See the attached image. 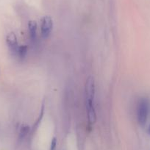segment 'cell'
<instances>
[{
	"instance_id": "cell-9",
	"label": "cell",
	"mask_w": 150,
	"mask_h": 150,
	"mask_svg": "<svg viewBox=\"0 0 150 150\" xmlns=\"http://www.w3.org/2000/svg\"><path fill=\"white\" fill-rule=\"evenodd\" d=\"M56 146H57V138L54 137L52 138L51 141V146H50V150H55Z\"/></svg>"
},
{
	"instance_id": "cell-10",
	"label": "cell",
	"mask_w": 150,
	"mask_h": 150,
	"mask_svg": "<svg viewBox=\"0 0 150 150\" xmlns=\"http://www.w3.org/2000/svg\"><path fill=\"white\" fill-rule=\"evenodd\" d=\"M149 132L150 133V127H149Z\"/></svg>"
},
{
	"instance_id": "cell-3",
	"label": "cell",
	"mask_w": 150,
	"mask_h": 150,
	"mask_svg": "<svg viewBox=\"0 0 150 150\" xmlns=\"http://www.w3.org/2000/svg\"><path fill=\"white\" fill-rule=\"evenodd\" d=\"M93 99H86V110L88 122L91 124H94L96 122V114L95 110Z\"/></svg>"
},
{
	"instance_id": "cell-5",
	"label": "cell",
	"mask_w": 150,
	"mask_h": 150,
	"mask_svg": "<svg viewBox=\"0 0 150 150\" xmlns=\"http://www.w3.org/2000/svg\"><path fill=\"white\" fill-rule=\"evenodd\" d=\"M6 42L8 44V47H9L10 50L12 52L16 53V50L18 49V41H17V37L14 33H10L9 34L7 35L6 38Z\"/></svg>"
},
{
	"instance_id": "cell-6",
	"label": "cell",
	"mask_w": 150,
	"mask_h": 150,
	"mask_svg": "<svg viewBox=\"0 0 150 150\" xmlns=\"http://www.w3.org/2000/svg\"><path fill=\"white\" fill-rule=\"evenodd\" d=\"M37 30L38 24L35 21H30L28 23V30L30 33V38L33 41H35L37 38Z\"/></svg>"
},
{
	"instance_id": "cell-7",
	"label": "cell",
	"mask_w": 150,
	"mask_h": 150,
	"mask_svg": "<svg viewBox=\"0 0 150 150\" xmlns=\"http://www.w3.org/2000/svg\"><path fill=\"white\" fill-rule=\"evenodd\" d=\"M27 50H28V47H27V46L26 45L18 46L16 54L20 58H24V57H25V56L27 55Z\"/></svg>"
},
{
	"instance_id": "cell-1",
	"label": "cell",
	"mask_w": 150,
	"mask_h": 150,
	"mask_svg": "<svg viewBox=\"0 0 150 150\" xmlns=\"http://www.w3.org/2000/svg\"><path fill=\"white\" fill-rule=\"evenodd\" d=\"M149 113V104L146 99H141L139 100L137 107V119L140 125H145Z\"/></svg>"
},
{
	"instance_id": "cell-4",
	"label": "cell",
	"mask_w": 150,
	"mask_h": 150,
	"mask_svg": "<svg viewBox=\"0 0 150 150\" xmlns=\"http://www.w3.org/2000/svg\"><path fill=\"white\" fill-rule=\"evenodd\" d=\"M94 80L92 77H88L86 83V99H93L94 100L95 95V87Z\"/></svg>"
},
{
	"instance_id": "cell-2",
	"label": "cell",
	"mask_w": 150,
	"mask_h": 150,
	"mask_svg": "<svg viewBox=\"0 0 150 150\" xmlns=\"http://www.w3.org/2000/svg\"><path fill=\"white\" fill-rule=\"evenodd\" d=\"M53 28L52 18L49 16H44L41 21V33L43 38L47 39L51 35Z\"/></svg>"
},
{
	"instance_id": "cell-8",
	"label": "cell",
	"mask_w": 150,
	"mask_h": 150,
	"mask_svg": "<svg viewBox=\"0 0 150 150\" xmlns=\"http://www.w3.org/2000/svg\"><path fill=\"white\" fill-rule=\"evenodd\" d=\"M30 130V128L29 126L21 127V128L20 129V132H19L20 138H24V137L29 133Z\"/></svg>"
}]
</instances>
